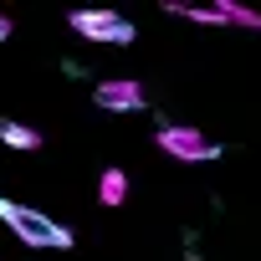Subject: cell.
I'll return each mask as SVG.
<instances>
[{"instance_id":"1","label":"cell","mask_w":261,"mask_h":261,"mask_svg":"<svg viewBox=\"0 0 261 261\" xmlns=\"http://www.w3.org/2000/svg\"><path fill=\"white\" fill-rule=\"evenodd\" d=\"M0 220L21 236V246H36V251H72V230H67L62 220L31 210V205H16V200L0 195Z\"/></svg>"},{"instance_id":"3","label":"cell","mask_w":261,"mask_h":261,"mask_svg":"<svg viewBox=\"0 0 261 261\" xmlns=\"http://www.w3.org/2000/svg\"><path fill=\"white\" fill-rule=\"evenodd\" d=\"M67 26L82 41H108V46H128V41H134V21L118 16V11H72Z\"/></svg>"},{"instance_id":"6","label":"cell","mask_w":261,"mask_h":261,"mask_svg":"<svg viewBox=\"0 0 261 261\" xmlns=\"http://www.w3.org/2000/svg\"><path fill=\"white\" fill-rule=\"evenodd\" d=\"M123 200H128V174H123L118 164H108V169L97 174V205H102V210H118Z\"/></svg>"},{"instance_id":"5","label":"cell","mask_w":261,"mask_h":261,"mask_svg":"<svg viewBox=\"0 0 261 261\" xmlns=\"http://www.w3.org/2000/svg\"><path fill=\"white\" fill-rule=\"evenodd\" d=\"M92 102L108 113H139L149 97H144V82H134V77H108L92 87Z\"/></svg>"},{"instance_id":"8","label":"cell","mask_w":261,"mask_h":261,"mask_svg":"<svg viewBox=\"0 0 261 261\" xmlns=\"http://www.w3.org/2000/svg\"><path fill=\"white\" fill-rule=\"evenodd\" d=\"M11 26H16V21H11L6 11H0V41H6V36H11Z\"/></svg>"},{"instance_id":"2","label":"cell","mask_w":261,"mask_h":261,"mask_svg":"<svg viewBox=\"0 0 261 261\" xmlns=\"http://www.w3.org/2000/svg\"><path fill=\"white\" fill-rule=\"evenodd\" d=\"M159 149L169 159H179V164H210V159H220V144L210 134H200L195 123H164L159 128Z\"/></svg>"},{"instance_id":"4","label":"cell","mask_w":261,"mask_h":261,"mask_svg":"<svg viewBox=\"0 0 261 261\" xmlns=\"http://www.w3.org/2000/svg\"><path fill=\"white\" fill-rule=\"evenodd\" d=\"M169 16H185V21H220V26H251V31H261V16L256 11H246V6H236V0H215V6H164Z\"/></svg>"},{"instance_id":"7","label":"cell","mask_w":261,"mask_h":261,"mask_svg":"<svg viewBox=\"0 0 261 261\" xmlns=\"http://www.w3.org/2000/svg\"><path fill=\"white\" fill-rule=\"evenodd\" d=\"M0 144L6 149H41V128H31V123H16V118H0Z\"/></svg>"}]
</instances>
